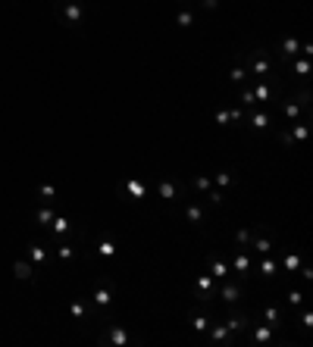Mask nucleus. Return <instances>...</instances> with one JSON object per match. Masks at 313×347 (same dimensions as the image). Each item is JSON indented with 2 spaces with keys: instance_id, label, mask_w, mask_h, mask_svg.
<instances>
[{
  "instance_id": "f03ea898",
  "label": "nucleus",
  "mask_w": 313,
  "mask_h": 347,
  "mask_svg": "<svg viewBox=\"0 0 313 347\" xmlns=\"http://www.w3.org/2000/svg\"><path fill=\"white\" fill-rule=\"evenodd\" d=\"M244 60H251L248 75H254V79H260V81L269 79V50H266V47H254Z\"/></svg>"
},
{
  "instance_id": "6e6552de",
  "label": "nucleus",
  "mask_w": 313,
  "mask_h": 347,
  "mask_svg": "<svg viewBox=\"0 0 313 347\" xmlns=\"http://www.w3.org/2000/svg\"><path fill=\"white\" fill-rule=\"evenodd\" d=\"M244 125H251V129H257V132L269 129V109H257V113H248V109H244Z\"/></svg>"
},
{
  "instance_id": "f3484780",
  "label": "nucleus",
  "mask_w": 313,
  "mask_h": 347,
  "mask_svg": "<svg viewBox=\"0 0 313 347\" xmlns=\"http://www.w3.org/2000/svg\"><path fill=\"white\" fill-rule=\"evenodd\" d=\"M251 91H254V100H257V104H269V100H273V88H269L266 81H260V79Z\"/></svg>"
},
{
  "instance_id": "f8f14e48",
  "label": "nucleus",
  "mask_w": 313,
  "mask_h": 347,
  "mask_svg": "<svg viewBox=\"0 0 313 347\" xmlns=\"http://www.w3.org/2000/svg\"><path fill=\"white\" fill-rule=\"evenodd\" d=\"M248 79H251V75H248V60H238V63L232 66V72H229V81H232V84H238V88H241V84L248 81Z\"/></svg>"
},
{
  "instance_id": "7ed1b4c3",
  "label": "nucleus",
  "mask_w": 313,
  "mask_h": 347,
  "mask_svg": "<svg viewBox=\"0 0 313 347\" xmlns=\"http://www.w3.org/2000/svg\"><path fill=\"white\" fill-rule=\"evenodd\" d=\"M251 322H254V319L248 316V313H241L238 303H235V307H232V316H229V322H226V325H229V332L235 335V341H244V332L251 328Z\"/></svg>"
},
{
  "instance_id": "c756f323",
  "label": "nucleus",
  "mask_w": 313,
  "mask_h": 347,
  "mask_svg": "<svg viewBox=\"0 0 313 347\" xmlns=\"http://www.w3.org/2000/svg\"><path fill=\"white\" fill-rule=\"evenodd\" d=\"M260 272H263V275H273V272H276V263H273V257H269V253H263V263H260Z\"/></svg>"
},
{
  "instance_id": "72a5a7b5",
  "label": "nucleus",
  "mask_w": 313,
  "mask_h": 347,
  "mask_svg": "<svg viewBox=\"0 0 313 347\" xmlns=\"http://www.w3.org/2000/svg\"><path fill=\"white\" fill-rule=\"evenodd\" d=\"M235 241H238L241 247H248V244H251V228H241V232L235 235Z\"/></svg>"
},
{
  "instance_id": "b1692460",
  "label": "nucleus",
  "mask_w": 313,
  "mask_h": 347,
  "mask_svg": "<svg viewBox=\"0 0 313 347\" xmlns=\"http://www.w3.org/2000/svg\"><path fill=\"white\" fill-rule=\"evenodd\" d=\"M185 216H188V222H200V219H204V210H200V204H188L185 207Z\"/></svg>"
},
{
  "instance_id": "f704fd0d",
  "label": "nucleus",
  "mask_w": 313,
  "mask_h": 347,
  "mask_svg": "<svg viewBox=\"0 0 313 347\" xmlns=\"http://www.w3.org/2000/svg\"><path fill=\"white\" fill-rule=\"evenodd\" d=\"M213 182L219 185V188H226V185L232 182V172H216V175H213Z\"/></svg>"
},
{
  "instance_id": "2eb2a0df",
  "label": "nucleus",
  "mask_w": 313,
  "mask_h": 347,
  "mask_svg": "<svg viewBox=\"0 0 313 347\" xmlns=\"http://www.w3.org/2000/svg\"><path fill=\"white\" fill-rule=\"evenodd\" d=\"M210 275L216 278V282H226L232 272H229V266H226V260H219V257H210Z\"/></svg>"
},
{
  "instance_id": "20e7f679",
  "label": "nucleus",
  "mask_w": 313,
  "mask_h": 347,
  "mask_svg": "<svg viewBox=\"0 0 313 347\" xmlns=\"http://www.w3.org/2000/svg\"><path fill=\"white\" fill-rule=\"evenodd\" d=\"M244 297V278H235V282H226L223 288H219V300H226L229 307H235Z\"/></svg>"
},
{
  "instance_id": "4468645a",
  "label": "nucleus",
  "mask_w": 313,
  "mask_h": 347,
  "mask_svg": "<svg viewBox=\"0 0 313 347\" xmlns=\"http://www.w3.org/2000/svg\"><path fill=\"white\" fill-rule=\"evenodd\" d=\"M279 53H282V60H294V56L301 53V44H298V38L294 35H288L282 41V47H279Z\"/></svg>"
},
{
  "instance_id": "cd10ccee",
  "label": "nucleus",
  "mask_w": 313,
  "mask_h": 347,
  "mask_svg": "<svg viewBox=\"0 0 313 347\" xmlns=\"http://www.w3.org/2000/svg\"><path fill=\"white\" fill-rule=\"evenodd\" d=\"M298 266H301L298 253H285V269H288V272H298Z\"/></svg>"
},
{
  "instance_id": "a211bd4d",
  "label": "nucleus",
  "mask_w": 313,
  "mask_h": 347,
  "mask_svg": "<svg viewBox=\"0 0 313 347\" xmlns=\"http://www.w3.org/2000/svg\"><path fill=\"white\" fill-rule=\"evenodd\" d=\"M282 107H285V119L288 122H298V116H301V104H294V97H288V100H282ZM307 116V113H304ZM310 119V116H307Z\"/></svg>"
},
{
  "instance_id": "9b49d317",
  "label": "nucleus",
  "mask_w": 313,
  "mask_h": 347,
  "mask_svg": "<svg viewBox=\"0 0 313 347\" xmlns=\"http://www.w3.org/2000/svg\"><path fill=\"white\" fill-rule=\"evenodd\" d=\"M104 341H110V344H129L132 341V335H129V328H125V325H110V332H107V338H104Z\"/></svg>"
},
{
  "instance_id": "7c9ffc66",
  "label": "nucleus",
  "mask_w": 313,
  "mask_h": 347,
  "mask_svg": "<svg viewBox=\"0 0 313 347\" xmlns=\"http://www.w3.org/2000/svg\"><path fill=\"white\" fill-rule=\"evenodd\" d=\"M191 188H198V191H210V179H207V175H198V179H191Z\"/></svg>"
},
{
  "instance_id": "4be33fe9",
  "label": "nucleus",
  "mask_w": 313,
  "mask_h": 347,
  "mask_svg": "<svg viewBox=\"0 0 313 347\" xmlns=\"http://www.w3.org/2000/svg\"><path fill=\"white\" fill-rule=\"evenodd\" d=\"M291 72H298V79L307 81V75H310V63H307V60H291Z\"/></svg>"
},
{
  "instance_id": "a878e982",
  "label": "nucleus",
  "mask_w": 313,
  "mask_h": 347,
  "mask_svg": "<svg viewBox=\"0 0 313 347\" xmlns=\"http://www.w3.org/2000/svg\"><path fill=\"white\" fill-rule=\"evenodd\" d=\"M85 310H88V300H72L69 303V313L75 319H85Z\"/></svg>"
},
{
  "instance_id": "473e14b6",
  "label": "nucleus",
  "mask_w": 313,
  "mask_h": 347,
  "mask_svg": "<svg viewBox=\"0 0 313 347\" xmlns=\"http://www.w3.org/2000/svg\"><path fill=\"white\" fill-rule=\"evenodd\" d=\"M38 194H41V197H47V200H54L57 197V188H54V185H41Z\"/></svg>"
},
{
  "instance_id": "5701e85b",
  "label": "nucleus",
  "mask_w": 313,
  "mask_h": 347,
  "mask_svg": "<svg viewBox=\"0 0 313 347\" xmlns=\"http://www.w3.org/2000/svg\"><path fill=\"white\" fill-rule=\"evenodd\" d=\"M28 257H31V263H44V260H47V250L44 247H41V244H31V247H28Z\"/></svg>"
},
{
  "instance_id": "1a4fd4ad",
  "label": "nucleus",
  "mask_w": 313,
  "mask_h": 347,
  "mask_svg": "<svg viewBox=\"0 0 313 347\" xmlns=\"http://www.w3.org/2000/svg\"><path fill=\"white\" fill-rule=\"evenodd\" d=\"M194 282H198V294H200V300H210V297H213V285H216V278L210 275V272L198 275Z\"/></svg>"
},
{
  "instance_id": "58836bf2",
  "label": "nucleus",
  "mask_w": 313,
  "mask_h": 347,
  "mask_svg": "<svg viewBox=\"0 0 313 347\" xmlns=\"http://www.w3.org/2000/svg\"><path fill=\"white\" fill-rule=\"evenodd\" d=\"M57 253H60V260H69V257H72V247H69V244H63Z\"/></svg>"
},
{
  "instance_id": "bb28decb",
  "label": "nucleus",
  "mask_w": 313,
  "mask_h": 347,
  "mask_svg": "<svg viewBox=\"0 0 313 347\" xmlns=\"http://www.w3.org/2000/svg\"><path fill=\"white\" fill-rule=\"evenodd\" d=\"M175 22H179V28H188V25L194 22V10H182L179 16H175Z\"/></svg>"
},
{
  "instance_id": "423d86ee",
  "label": "nucleus",
  "mask_w": 313,
  "mask_h": 347,
  "mask_svg": "<svg viewBox=\"0 0 313 347\" xmlns=\"http://www.w3.org/2000/svg\"><path fill=\"white\" fill-rule=\"evenodd\" d=\"M248 250L260 253V257H263V253H273V238L266 235V228H263V225H257V241L248 244Z\"/></svg>"
},
{
  "instance_id": "c85d7f7f",
  "label": "nucleus",
  "mask_w": 313,
  "mask_h": 347,
  "mask_svg": "<svg viewBox=\"0 0 313 347\" xmlns=\"http://www.w3.org/2000/svg\"><path fill=\"white\" fill-rule=\"evenodd\" d=\"M38 222H41V225H50V222H54V210H50V207H41V210H38Z\"/></svg>"
},
{
  "instance_id": "6ab92c4d",
  "label": "nucleus",
  "mask_w": 313,
  "mask_h": 347,
  "mask_svg": "<svg viewBox=\"0 0 313 347\" xmlns=\"http://www.w3.org/2000/svg\"><path fill=\"white\" fill-rule=\"evenodd\" d=\"M94 250L100 253V257H116V253H119V247H116V244L110 241V238H100V241H94Z\"/></svg>"
},
{
  "instance_id": "9d476101",
  "label": "nucleus",
  "mask_w": 313,
  "mask_h": 347,
  "mask_svg": "<svg viewBox=\"0 0 313 347\" xmlns=\"http://www.w3.org/2000/svg\"><path fill=\"white\" fill-rule=\"evenodd\" d=\"M91 303H97V307H113V288L110 285H97L94 288V297H91Z\"/></svg>"
},
{
  "instance_id": "c9c22d12",
  "label": "nucleus",
  "mask_w": 313,
  "mask_h": 347,
  "mask_svg": "<svg viewBox=\"0 0 313 347\" xmlns=\"http://www.w3.org/2000/svg\"><path fill=\"white\" fill-rule=\"evenodd\" d=\"M216 122L219 125H229L232 122V113H229V109H216Z\"/></svg>"
},
{
  "instance_id": "412c9836",
  "label": "nucleus",
  "mask_w": 313,
  "mask_h": 347,
  "mask_svg": "<svg viewBox=\"0 0 313 347\" xmlns=\"http://www.w3.org/2000/svg\"><path fill=\"white\" fill-rule=\"evenodd\" d=\"M263 322L273 325V328H279V325H282V313H279L276 307H266V310H263Z\"/></svg>"
},
{
  "instance_id": "393cba45",
  "label": "nucleus",
  "mask_w": 313,
  "mask_h": 347,
  "mask_svg": "<svg viewBox=\"0 0 313 347\" xmlns=\"http://www.w3.org/2000/svg\"><path fill=\"white\" fill-rule=\"evenodd\" d=\"M50 225H54V232L57 235H69V219H66V216H54V222H50Z\"/></svg>"
},
{
  "instance_id": "e433bc0d",
  "label": "nucleus",
  "mask_w": 313,
  "mask_h": 347,
  "mask_svg": "<svg viewBox=\"0 0 313 347\" xmlns=\"http://www.w3.org/2000/svg\"><path fill=\"white\" fill-rule=\"evenodd\" d=\"M129 191L135 194V197H138V194H141V191H144V185H141L138 179H135V182H129Z\"/></svg>"
},
{
  "instance_id": "2f4dec72",
  "label": "nucleus",
  "mask_w": 313,
  "mask_h": 347,
  "mask_svg": "<svg viewBox=\"0 0 313 347\" xmlns=\"http://www.w3.org/2000/svg\"><path fill=\"white\" fill-rule=\"evenodd\" d=\"M160 194H163V200H172L175 197V188L169 182H160Z\"/></svg>"
},
{
  "instance_id": "f257e3e1",
  "label": "nucleus",
  "mask_w": 313,
  "mask_h": 347,
  "mask_svg": "<svg viewBox=\"0 0 313 347\" xmlns=\"http://www.w3.org/2000/svg\"><path fill=\"white\" fill-rule=\"evenodd\" d=\"M57 13H60V19L66 25H82L85 22V13H88V6L82 3V0H57Z\"/></svg>"
},
{
  "instance_id": "ddd939ff",
  "label": "nucleus",
  "mask_w": 313,
  "mask_h": 347,
  "mask_svg": "<svg viewBox=\"0 0 313 347\" xmlns=\"http://www.w3.org/2000/svg\"><path fill=\"white\" fill-rule=\"evenodd\" d=\"M210 322H213V319H210V313L207 310H191V325H194V332H207L210 328Z\"/></svg>"
},
{
  "instance_id": "0eeeda50",
  "label": "nucleus",
  "mask_w": 313,
  "mask_h": 347,
  "mask_svg": "<svg viewBox=\"0 0 313 347\" xmlns=\"http://www.w3.org/2000/svg\"><path fill=\"white\" fill-rule=\"evenodd\" d=\"M210 338H213V341H223V344H238V341H235V335L229 332V325L219 322V319L210 322Z\"/></svg>"
},
{
  "instance_id": "39448f33",
  "label": "nucleus",
  "mask_w": 313,
  "mask_h": 347,
  "mask_svg": "<svg viewBox=\"0 0 313 347\" xmlns=\"http://www.w3.org/2000/svg\"><path fill=\"white\" fill-rule=\"evenodd\" d=\"M232 269H235V278H244L248 275V269H251V257H248V247H241V250H235L232 253Z\"/></svg>"
},
{
  "instance_id": "4c0bfd02",
  "label": "nucleus",
  "mask_w": 313,
  "mask_h": 347,
  "mask_svg": "<svg viewBox=\"0 0 313 347\" xmlns=\"http://www.w3.org/2000/svg\"><path fill=\"white\" fill-rule=\"evenodd\" d=\"M288 303H291V307H298V303H301V291H294V288H291V291H288Z\"/></svg>"
},
{
  "instance_id": "dca6fc26",
  "label": "nucleus",
  "mask_w": 313,
  "mask_h": 347,
  "mask_svg": "<svg viewBox=\"0 0 313 347\" xmlns=\"http://www.w3.org/2000/svg\"><path fill=\"white\" fill-rule=\"evenodd\" d=\"M251 328H254V341H257V344H269V341H273V325L251 322Z\"/></svg>"
},
{
  "instance_id": "aec40b11",
  "label": "nucleus",
  "mask_w": 313,
  "mask_h": 347,
  "mask_svg": "<svg viewBox=\"0 0 313 347\" xmlns=\"http://www.w3.org/2000/svg\"><path fill=\"white\" fill-rule=\"evenodd\" d=\"M13 272H16V278H22V282H31V278H35V272H31V266L25 263V260H16Z\"/></svg>"
}]
</instances>
